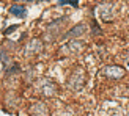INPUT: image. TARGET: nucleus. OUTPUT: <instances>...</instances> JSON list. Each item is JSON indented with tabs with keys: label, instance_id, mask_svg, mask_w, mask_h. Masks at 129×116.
Listing matches in <instances>:
<instances>
[{
	"label": "nucleus",
	"instance_id": "obj_1",
	"mask_svg": "<svg viewBox=\"0 0 129 116\" xmlns=\"http://www.w3.org/2000/svg\"><path fill=\"white\" fill-rule=\"evenodd\" d=\"M102 74L106 77H109V79H117L118 80L124 75V69L120 68V66H115V64H109V66H106L102 69Z\"/></svg>",
	"mask_w": 129,
	"mask_h": 116
},
{
	"label": "nucleus",
	"instance_id": "obj_2",
	"mask_svg": "<svg viewBox=\"0 0 129 116\" xmlns=\"http://www.w3.org/2000/svg\"><path fill=\"white\" fill-rule=\"evenodd\" d=\"M43 50V42L40 39H36V38H33V39H30L27 42V46L24 47V55H33V53H38Z\"/></svg>",
	"mask_w": 129,
	"mask_h": 116
},
{
	"label": "nucleus",
	"instance_id": "obj_3",
	"mask_svg": "<svg viewBox=\"0 0 129 116\" xmlns=\"http://www.w3.org/2000/svg\"><path fill=\"white\" fill-rule=\"evenodd\" d=\"M30 113L33 116H47L49 111H47V105L43 104V102H35L30 108Z\"/></svg>",
	"mask_w": 129,
	"mask_h": 116
},
{
	"label": "nucleus",
	"instance_id": "obj_4",
	"mask_svg": "<svg viewBox=\"0 0 129 116\" xmlns=\"http://www.w3.org/2000/svg\"><path fill=\"white\" fill-rule=\"evenodd\" d=\"M85 30H87V27L83 24H79L77 27H74V28H71L68 33H64L63 35V39H71V38H76V36H80V35H83L85 33Z\"/></svg>",
	"mask_w": 129,
	"mask_h": 116
},
{
	"label": "nucleus",
	"instance_id": "obj_5",
	"mask_svg": "<svg viewBox=\"0 0 129 116\" xmlns=\"http://www.w3.org/2000/svg\"><path fill=\"white\" fill-rule=\"evenodd\" d=\"M40 91L46 96H52L55 93V85L50 80H41L40 82Z\"/></svg>",
	"mask_w": 129,
	"mask_h": 116
},
{
	"label": "nucleus",
	"instance_id": "obj_6",
	"mask_svg": "<svg viewBox=\"0 0 129 116\" xmlns=\"http://www.w3.org/2000/svg\"><path fill=\"white\" fill-rule=\"evenodd\" d=\"M99 16L104 19V21H110L113 17V6L112 5H102L99 8Z\"/></svg>",
	"mask_w": 129,
	"mask_h": 116
},
{
	"label": "nucleus",
	"instance_id": "obj_7",
	"mask_svg": "<svg viewBox=\"0 0 129 116\" xmlns=\"http://www.w3.org/2000/svg\"><path fill=\"white\" fill-rule=\"evenodd\" d=\"M10 13L16 17H24L27 14V10H25V6H22V5H13L10 8Z\"/></svg>",
	"mask_w": 129,
	"mask_h": 116
},
{
	"label": "nucleus",
	"instance_id": "obj_8",
	"mask_svg": "<svg viewBox=\"0 0 129 116\" xmlns=\"http://www.w3.org/2000/svg\"><path fill=\"white\" fill-rule=\"evenodd\" d=\"M80 46H82V42H80V41H74V39H73V41H71L66 47H61V52H63V50H71V52H77Z\"/></svg>",
	"mask_w": 129,
	"mask_h": 116
},
{
	"label": "nucleus",
	"instance_id": "obj_9",
	"mask_svg": "<svg viewBox=\"0 0 129 116\" xmlns=\"http://www.w3.org/2000/svg\"><path fill=\"white\" fill-rule=\"evenodd\" d=\"M57 3H58V5H69V6H77V5H79L77 0H58Z\"/></svg>",
	"mask_w": 129,
	"mask_h": 116
},
{
	"label": "nucleus",
	"instance_id": "obj_10",
	"mask_svg": "<svg viewBox=\"0 0 129 116\" xmlns=\"http://www.w3.org/2000/svg\"><path fill=\"white\" fill-rule=\"evenodd\" d=\"M0 58H2V61L5 63V66H8V56L3 53V50H0Z\"/></svg>",
	"mask_w": 129,
	"mask_h": 116
},
{
	"label": "nucleus",
	"instance_id": "obj_11",
	"mask_svg": "<svg viewBox=\"0 0 129 116\" xmlns=\"http://www.w3.org/2000/svg\"><path fill=\"white\" fill-rule=\"evenodd\" d=\"M126 63H127V64H129V56H127V60H126Z\"/></svg>",
	"mask_w": 129,
	"mask_h": 116
}]
</instances>
